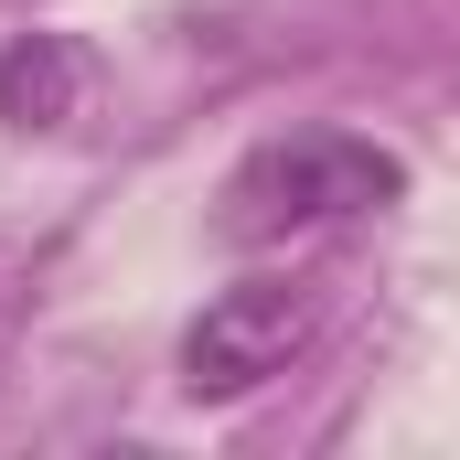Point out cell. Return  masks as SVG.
<instances>
[{
  "label": "cell",
  "mask_w": 460,
  "mask_h": 460,
  "mask_svg": "<svg viewBox=\"0 0 460 460\" xmlns=\"http://www.w3.org/2000/svg\"><path fill=\"white\" fill-rule=\"evenodd\" d=\"M396 193H407V161H396V150H375V139H353V128H289V139L246 150L226 172V215H215V226H226L235 246H289V235H311V226L375 215V204H396Z\"/></svg>",
  "instance_id": "cell-1"
},
{
  "label": "cell",
  "mask_w": 460,
  "mask_h": 460,
  "mask_svg": "<svg viewBox=\"0 0 460 460\" xmlns=\"http://www.w3.org/2000/svg\"><path fill=\"white\" fill-rule=\"evenodd\" d=\"M300 343H311V300L289 279H235V289H215L193 311V332H182V396L193 407H235L268 375H289Z\"/></svg>",
  "instance_id": "cell-2"
},
{
  "label": "cell",
  "mask_w": 460,
  "mask_h": 460,
  "mask_svg": "<svg viewBox=\"0 0 460 460\" xmlns=\"http://www.w3.org/2000/svg\"><path fill=\"white\" fill-rule=\"evenodd\" d=\"M86 108V54L65 32H11L0 43V118L11 128H65Z\"/></svg>",
  "instance_id": "cell-3"
}]
</instances>
